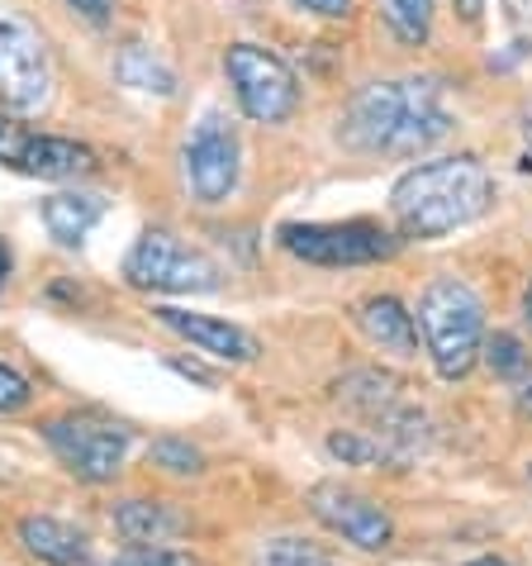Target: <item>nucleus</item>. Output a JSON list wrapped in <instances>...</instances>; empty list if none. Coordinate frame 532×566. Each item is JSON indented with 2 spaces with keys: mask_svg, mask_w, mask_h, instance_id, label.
Instances as JSON below:
<instances>
[{
  "mask_svg": "<svg viewBox=\"0 0 532 566\" xmlns=\"http://www.w3.org/2000/svg\"><path fill=\"white\" fill-rule=\"evenodd\" d=\"M451 134V109L437 76L371 82L348 101L338 119V144L366 157H418Z\"/></svg>",
  "mask_w": 532,
  "mask_h": 566,
  "instance_id": "1",
  "label": "nucleus"
},
{
  "mask_svg": "<svg viewBox=\"0 0 532 566\" xmlns=\"http://www.w3.org/2000/svg\"><path fill=\"white\" fill-rule=\"evenodd\" d=\"M494 206V177L480 157H437L418 163L395 181L390 191V214L400 224V239H443Z\"/></svg>",
  "mask_w": 532,
  "mask_h": 566,
  "instance_id": "2",
  "label": "nucleus"
},
{
  "mask_svg": "<svg viewBox=\"0 0 532 566\" xmlns=\"http://www.w3.org/2000/svg\"><path fill=\"white\" fill-rule=\"evenodd\" d=\"M418 328H424V348L443 381H461L480 361L485 348V305L480 295L457 276H437L418 295Z\"/></svg>",
  "mask_w": 532,
  "mask_h": 566,
  "instance_id": "3",
  "label": "nucleus"
},
{
  "mask_svg": "<svg viewBox=\"0 0 532 566\" xmlns=\"http://www.w3.org/2000/svg\"><path fill=\"white\" fill-rule=\"evenodd\" d=\"M124 281L152 295H205L224 286V272L210 253H200L171 229H143L124 258Z\"/></svg>",
  "mask_w": 532,
  "mask_h": 566,
  "instance_id": "4",
  "label": "nucleus"
},
{
  "mask_svg": "<svg viewBox=\"0 0 532 566\" xmlns=\"http://www.w3.org/2000/svg\"><path fill=\"white\" fill-rule=\"evenodd\" d=\"M276 243L290 258L315 266H366L400 253V233H390L375 219H328V224H280Z\"/></svg>",
  "mask_w": 532,
  "mask_h": 566,
  "instance_id": "5",
  "label": "nucleus"
},
{
  "mask_svg": "<svg viewBox=\"0 0 532 566\" xmlns=\"http://www.w3.org/2000/svg\"><path fill=\"white\" fill-rule=\"evenodd\" d=\"M39 433H43V443L53 448V458L86 485L115 481L134 448V429L96 419V415H57L43 423Z\"/></svg>",
  "mask_w": 532,
  "mask_h": 566,
  "instance_id": "6",
  "label": "nucleus"
},
{
  "mask_svg": "<svg viewBox=\"0 0 532 566\" xmlns=\"http://www.w3.org/2000/svg\"><path fill=\"white\" fill-rule=\"evenodd\" d=\"M181 171H185V191L200 206H224L238 191L243 138H238V124L224 109H205L195 119V129L185 134V148H181Z\"/></svg>",
  "mask_w": 532,
  "mask_h": 566,
  "instance_id": "7",
  "label": "nucleus"
},
{
  "mask_svg": "<svg viewBox=\"0 0 532 566\" xmlns=\"http://www.w3.org/2000/svg\"><path fill=\"white\" fill-rule=\"evenodd\" d=\"M224 76L243 105V115L257 124H286L300 109V82H295V72L272 49H262V43H228Z\"/></svg>",
  "mask_w": 532,
  "mask_h": 566,
  "instance_id": "8",
  "label": "nucleus"
},
{
  "mask_svg": "<svg viewBox=\"0 0 532 566\" xmlns=\"http://www.w3.org/2000/svg\"><path fill=\"white\" fill-rule=\"evenodd\" d=\"M53 101L49 43L20 14H0V105L10 115H39Z\"/></svg>",
  "mask_w": 532,
  "mask_h": 566,
  "instance_id": "9",
  "label": "nucleus"
},
{
  "mask_svg": "<svg viewBox=\"0 0 532 566\" xmlns=\"http://www.w3.org/2000/svg\"><path fill=\"white\" fill-rule=\"evenodd\" d=\"M0 167H14L39 181H82L100 167V157L96 148L76 144V138L34 134L24 124H14L10 115H0Z\"/></svg>",
  "mask_w": 532,
  "mask_h": 566,
  "instance_id": "10",
  "label": "nucleus"
},
{
  "mask_svg": "<svg viewBox=\"0 0 532 566\" xmlns=\"http://www.w3.org/2000/svg\"><path fill=\"white\" fill-rule=\"evenodd\" d=\"M309 510L323 528H333L338 538H348L352 547H362V553H381L395 538V524H390V514L375 505V500L348 491V485H333L323 481L309 491Z\"/></svg>",
  "mask_w": 532,
  "mask_h": 566,
  "instance_id": "11",
  "label": "nucleus"
},
{
  "mask_svg": "<svg viewBox=\"0 0 532 566\" xmlns=\"http://www.w3.org/2000/svg\"><path fill=\"white\" fill-rule=\"evenodd\" d=\"M158 324L171 328L177 338H185L195 353L219 357V361H253L262 348L247 328L228 324V319H214V314H195V310H177V305H158Z\"/></svg>",
  "mask_w": 532,
  "mask_h": 566,
  "instance_id": "12",
  "label": "nucleus"
},
{
  "mask_svg": "<svg viewBox=\"0 0 532 566\" xmlns=\"http://www.w3.org/2000/svg\"><path fill=\"white\" fill-rule=\"evenodd\" d=\"M109 518H115L119 538L134 547H167L171 538L185 533V514L167 505V500H119Z\"/></svg>",
  "mask_w": 532,
  "mask_h": 566,
  "instance_id": "13",
  "label": "nucleus"
},
{
  "mask_svg": "<svg viewBox=\"0 0 532 566\" xmlns=\"http://www.w3.org/2000/svg\"><path fill=\"white\" fill-rule=\"evenodd\" d=\"M105 210H109V200L100 191H57L39 206L43 229H49L62 248H82L91 239V229L105 219Z\"/></svg>",
  "mask_w": 532,
  "mask_h": 566,
  "instance_id": "14",
  "label": "nucleus"
},
{
  "mask_svg": "<svg viewBox=\"0 0 532 566\" xmlns=\"http://www.w3.org/2000/svg\"><path fill=\"white\" fill-rule=\"evenodd\" d=\"M357 324H362V334L381 353L418 357V324H414V314L395 301V295H371V301L357 310Z\"/></svg>",
  "mask_w": 532,
  "mask_h": 566,
  "instance_id": "15",
  "label": "nucleus"
},
{
  "mask_svg": "<svg viewBox=\"0 0 532 566\" xmlns=\"http://www.w3.org/2000/svg\"><path fill=\"white\" fill-rule=\"evenodd\" d=\"M20 543L29 557L49 562V566H76L86 557V533H76L72 524H62L53 514H24L20 518Z\"/></svg>",
  "mask_w": 532,
  "mask_h": 566,
  "instance_id": "16",
  "label": "nucleus"
},
{
  "mask_svg": "<svg viewBox=\"0 0 532 566\" xmlns=\"http://www.w3.org/2000/svg\"><path fill=\"white\" fill-rule=\"evenodd\" d=\"M338 400L342 405H352V410H362V415H371L375 423L381 419H390L404 405V396H400V381L390 371H375V367H362V371H348L338 381Z\"/></svg>",
  "mask_w": 532,
  "mask_h": 566,
  "instance_id": "17",
  "label": "nucleus"
},
{
  "mask_svg": "<svg viewBox=\"0 0 532 566\" xmlns=\"http://www.w3.org/2000/svg\"><path fill=\"white\" fill-rule=\"evenodd\" d=\"M115 76L129 91H148V96H177V72H171L152 49H143V43H124L119 57H115Z\"/></svg>",
  "mask_w": 532,
  "mask_h": 566,
  "instance_id": "18",
  "label": "nucleus"
},
{
  "mask_svg": "<svg viewBox=\"0 0 532 566\" xmlns=\"http://www.w3.org/2000/svg\"><path fill=\"white\" fill-rule=\"evenodd\" d=\"M328 452L342 462V467H404V458L385 443L381 433H366V429H342L328 438Z\"/></svg>",
  "mask_w": 532,
  "mask_h": 566,
  "instance_id": "19",
  "label": "nucleus"
},
{
  "mask_svg": "<svg viewBox=\"0 0 532 566\" xmlns=\"http://www.w3.org/2000/svg\"><path fill=\"white\" fill-rule=\"evenodd\" d=\"M253 566H333V557L309 538H272L257 547Z\"/></svg>",
  "mask_w": 532,
  "mask_h": 566,
  "instance_id": "20",
  "label": "nucleus"
},
{
  "mask_svg": "<svg viewBox=\"0 0 532 566\" xmlns=\"http://www.w3.org/2000/svg\"><path fill=\"white\" fill-rule=\"evenodd\" d=\"M385 20L404 43H424L433 29V0H385Z\"/></svg>",
  "mask_w": 532,
  "mask_h": 566,
  "instance_id": "21",
  "label": "nucleus"
},
{
  "mask_svg": "<svg viewBox=\"0 0 532 566\" xmlns=\"http://www.w3.org/2000/svg\"><path fill=\"white\" fill-rule=\"evenodd\" d=\"M148 462L171 471V476H195V471H205V452L195 443H185V438H158L148 448Z\"/></svg>",
  "mask_w": 532,
  "mask_h": 566,
  "instance_id": "22",
  "label": "nucleus"
},
{
  "mask_svg": "<svg viewBox=\"0 0 532 566\" xmlns=\"http://www.w3.org/2000/svg\"><path fill=\"white\" fill-rule=\"evenodd\" d=\"M480 357L490 361V371H494V376H509V381H519V376L532 367L528 353H523V343L513 338V334H494V338H485Z\"/></svg>",
  "mask_w": 532,
  "mask_h": 566,
  "instance_id": "23",
  "label": "nucleus"
},
{
  "mask_svg": "<svg viewBox=\"0 0 532 566\" xmlns=\"http://www.w3.org/2000/svg\"><path fill=\"white\" fill-rule=\"evenodd\" d=\"M29 400H34V386H29V376L20 367H10V361H0V415L24 410Z\"/></svg>",
  "mask_w": 532,
  "mask_h": 566,
  "instance_id": "24",
  "label": "nucleus"
},
{
  "mask_svg": "<svg viewBox=\"0 0 532 566\" xmlns=\"http://www.w3.org/2000/svg\"><path fill=\"white\" fill-rule=\"evenodd\" d=\"M105 566H200V562L191 553H177V547H129L124 557Z\"/></svg>",
  "mask_w": 532,
  "mask_h": 566,
  "instance_id": "25",
  "label": "nucleus"
},
{
  "mask_svg": "<svg viewBox=\"0 0 532 566\" xmlns=\"http://www.w3.org/2000/svg\"><path fill=\"white\" fill-rule=\"evenodd\" d=\"M300 10L309 14H319V20H348L352 14V0H295Z\"/></svg>",
  "mask_w": 532,
  "mask_h": 566,
  "instance_id": "26",
  "label": "nucleus"
},
{
  "mask_svg": "<svg viewBox=\"0 0 532 566\" xmlns=\"http://www.w3.org/2000/svg\"><path fill=\"white\" fill-rule=\"evenodd\" d=\"M67 6L82 14V20H91V24H109V20H115V0H67Z\"/></svg>",
  "mask_w": 532,
  "mask_h": 566,
  "instance_id": "27",
  "label": "nucleus"
},
{
  "mask_svg": "<svg viewBox=\"0 0 532 566\" xmlns=\"http://www.w3.org/2000/svg\"><path fill=\"white\" fill-rule=\"evenodd\" d=\"M171 367H177L181 376H191V381H200V386H214V376L200 367V361H171Z\"/></svg>",
  "mask_w": 532,
  "mask_h": 566,
  "instance_id": "28",
  "label": "nucleus"
},
{
  "mask_svg": "<svg viewBox=\"0 0 532 566\" xmlns=\"http://www.w3.org/2000/svg\"><path fill=\"white\" fill-rule=\"evenodd\" d=\"M519 410H523V415H532V367L519 376Z\"/></svg>",
  "mask_w": 532,
  "mask_h": 566,
  "instance_id": "29",
  "label": "nucleus"
},
{
  "mask_svg": "<svg viewBox=\"0 0 532 566\" xmlns=\"http://www.w3.org/2000/svg\"><path fill=\"white\" fill-rule=\"evenodd\" d=\"M457 14H461L466 24H476L480 14H485V0H457Z\"/></svg>",
  "mask_w": 532,
  "mask_h": 566,
  "instance_id": "30",
  "label": "nucleus"
},
{
  "mask_svg": "<svg viewBox=\"0 0 532 566\" xmlns=\"http://www.w3.org/2000/svg\"><path fill=\"white\" fill-rule=\"evenodd\" d=\"M6 276H10V248L0 243V286H6Z\"/></svg>",
  "mask_w": 532,
  "mask_h": 566,
  "instance_id": "31",
  "label": "nucleus"
},
{
  "mask_svg": "<svg viewBox=\"0 0 532 566\" xmlns=\"http://www.w3.org/2000/svg\"><path fill=\"white\" fill-rule=\"evenodd\" d=\"M466 566H509L504 557H476V562H466Z\"/></svg>",
  "mask_w": 532,
  "mask_h": 566,
  "instance_id": "32",
  "label": "nucleus"
},
{
  "mask_svg": "<svg viewBox=\"0 0 532 566\" xmlns=\"http://www.w3.org/2000/svg\"><path fill=\"white\" fill-rule=\"evenodd\" d=\"M523 319H528V328H532V281H528V295H523Z\"/></svg>",
  "mask_w": 532,
  "mask_h": 566,
  "instance_id": "33",
  "label": "nucleus"
},
{
  "mask_svg": "<svg viewBox=\"0 0 532 566\" xmlns=\"http://www.w3.org/2000/svg\"><path fill=\"white\" fill-rule=\"evenodd\" d=\"M528 481H532V467H528Z\"/></svg>",
  "mask_w": 532,
  "mask_h": 566,
  "instance_id": "34",
  "label": "nucleus"
}]
</instances>
